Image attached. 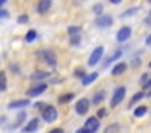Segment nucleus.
I'll return each instance as SVG.
<instances>
[{
    "label": "nucleus",
    "instance_id": "nucleus-1",
    "mask_svg": "<svg viewBox=\"0 0 151 133\" xmlns=\"http://www.w3.org/2000/svg\"><path fill=\"white\" fill-rule=\"evenodd\" d=\"M102 55H104V47H102V45H98V47L91 52V55H89L88 65L89 67H96V65L99 63V60L102 58Z\"/></svg>",
    "mask_w": 151,
    "mask_h": 133
},
{
    "label": "nucleus",
    "instance_id": "nucleus-2",
    "mask_svg": "<svg viewBox=\"0 0 151 133\" xmlns=\"http://www.w3.org/2000/svg\"><path fill=\"white\" fill-rule=\"evenodd\" d=\"M91 104L93 102L88 99V97H81V99H78V102H76V106H75L76 114H78V115H86L88 110H89V107H91Z\"/></svg>",
    "mask_w": 151,
    "mask_h": 133
},
{
    "label": "nucleus",
    "instance_id": "nucleus-3",
    "mask_svg": "<svg viewBox=\"0 0 151 133\" xmlns=\"http://www.w3.org/2000/svg\"><path fill=\"white\" fill-rule=\"evenodd\" d=\"M125 93H127L125 86H119V88H115L114 94H112V99H111V107H117L119 104H120L122 101H124Z\"/></svg>",
    "mask_w": 151,
    "mask_h": 133
},
{
    "label": "nucleus",
    "instance_id": "nucleus-4",
    "mask_svg": "<svg viewBox=\"0 0 151 133\" xmlns=\"http://www.w3.org/2000/svg\"><path fill=\"white\" fill-rule=\"evenodd\" d=\"M57 117H59V112H57V109L54 106H47L46 109L42 110V120L47 123H52L57 120Z\"/></svg>",
    "mask_w": 151,
    "mask_h": 133
},
{
    "label": "nucleus",
    "instance_id": "nucleus-5",
    "mask_svg": "<svg viewBox=\"0 0 151 133\" xmlns=\"http://www.w3.org/2000/svg\"><path fill=\"white\" fill-rule=\"evenodd\" d=\"M94 24L98 26V28L101 29H106V28H111L112 24H114V18H112L111 15H101V16H96V21Z\"/></svg>",
    "mask_w": 151,
    "mask_h": 133
},
{
    "label": "nucleus",
    "instance_id": "nucleus-6",
    "mask_svg": "<svg viewBox=\"0 0 151 133\" xmlns=\"http://www.w3.org/2000/svg\"><path fill=\"white\" fill-rule=\"evenodd\" d=\"M36 54H37L39 58L46 60L50 67H55L57 65V58H55V54H54V52H50V50H37Z\"/></svg>",
    "mask_w": 151,
    "mask_h": 133
},
{
    "label": "nucleus",
    "instance_id": "nucleus-7",
    "mask_svg": "<svg viewBox=\"0 0 151 133\" xmlns=\"http://www.w3.org/2000/svg\"><path fill=\"white\" fill-rule=\"evenodd\" d=\"M130 36H132L130 26H122L117 31V34H115V39H117V42H127L128 39H130Z\"/></svg>",
    "mask_w": 151,
    "mask_h": 133
},
{
    "label": "nucleus",
    "instance_id": "nucleus-8",
    "mask_svg": "<svg viewBox=\"0 0 151 133\" xmlns=\"http://www.w3.org/2000/svg\"><path fill=\"white\" fill-rule=\"evenodd\" d=\"M39 125H41V120L37 119V117H36V119H31L29 122L23 127V132L24 133H34V132L39 130Z\"/></svg>",
    "mask_w": 151,
    "mask_h": 133
},
{
    "label": "nucleus",
    "instance_id": "nucleus-9",
    "mask_svg": "<svg viewBox=\"0 0 151 133\" xmlns=\"http://www.w3.org/2000/svg\"><path fill=\"white\" fill-rule=\"evenodd\" d=\"M46 89H47V84H46V83H41V84H37V86H34V88H31V89H28V91H26V96H28V97L41 96V94H42Z\"/></svg>",
    "mask_w": 151,
    "mask_h": 133
},
{
    "label": "nucleus",
    "instance_id": "nucleus-10",
    "mask_svg": "<svg viewBox=\"0 0 151 133\" xmlns=\"http://www.w3.org/2000/svg\"><path fill=\"white\" fill-rule=\"evenodd\" d=\"M85 128L91 133H96L99 130V119L98 117H89L88 120L85 122Z\"/></svg>",
    "mask_w": 151,
    "mask_h": 133
},
{
    "label": "nucleus",
    "instance_id": "nucleus-11",
    "mask_svg": "<svg viewBox=\"0 0 151 133\" xmlns=\"http://www.w3.org/2000/svg\"><path fill=\"white\" fill-rule=\"evenodd\" d=\"M50 6H52V0H39L36 10H37L39 15H46V13L50 10Z\"/></svg>",
    "mask_w": 151,
    "mask_h": 133
},
{
    "label": "nucleus",
    "instance_id": "nucleus-12",
    "mask_svg": "<svg viewBox=\"0 0 151 133\" xmlns=\"http://www.w3.org/2000/svg\"><path fill=\"white\" fill-rule=\"evenodd\" d=\"M127 68H128V65L125 63V62H119V63H115L114 67H112L111 73H112V76H120L122 73L127 71Z\"/></svg>",
    "mask_w": 151,
    "mask_h": 133
},
{
    "label": "nucleus",
    "instance_id": "nucleus-13",
    "mask_svg": "<svg viewBox=\"0 0 151 133\" xmlns=\"http://www.w3.org/2000/svg\"><path fill=\"white\" fill-rule=\"evenodd\" d=\"M29 106V99H17V101H12L8 104V109H24V107Z\"/></svg>",
    "mask_w": 151,
    "mask_h": 133
},
{
    "label": "nucleus",
    "instance_id": "nucleus-14",
    "mask_svg": "<svg viewBox=\"0 0 151 133\" xmlns=\"http://www.w3.org/2000/svg\"><path fill=\"white\" fill-rule=\"evenodd\" d=\"M98 76H99L98 71H93V73L86 75V76L83 78V80H81V84H83V86H89L91 83H94V81L98 80Z\"/></svg>",
    "mask_w": 151,
    "mask_h": 133
},
{
    "label": "nucleus",
    "instance_id": "nucleus-15",
    "mask_svg": "<svg viewBox=\"0 0 151 133\" xmlns=\"http://www.w3.org/2000/svg\"><path fill=\"white\" fill-rule=\"evenodd\" d=\"M104 99H106V91L104 89H99V91H96V94L93 96L91 102L93 104H101Z\"/></svg>",
    "mask_w": 151,
    "mask_h": 133
},
{
    "label": "nucleus",
    "instance_id": "nucleus-16",
    "mask_svg": "<svg viewBox=\"0 0 151 133\" xmlns=\"http://www.w3.org/2000/svg\"><path fill=\"white\" fill-rule=\"evenodd\" d=\"M148 114V106H145V104H141V106H138L137 109L133 110V115L137 117V119H141V117H145Z\"/></svg>",
    "mask_w": 151,
    "mask_h": 133
},
{
    "label": "nucleus",
    "instance_id": "nucleus-17",
    "mask_svg": "<svg viewBox=\"0 0 151 133\" xmlns=\"http://www.w3.org/2000/svg\"><path fill=\"white\" fill-rule=\"evenodd\" d=\"M146 96V94L143 93V91H138V93H135L133 96H132V99H130V102H128V109H130V107H133L135 104L138 102V101H141L143 99V97Z\"/></svg>",
    "mask_w": 151,
    "mask_h": 133
},
{
    "label": "nucleus",
    "instance_id": "nucleus-18",
    "mask_svg": "<svg viewBox=\"0 0 151 133\" xmlns=\"http://www.w3.org/2000/svg\"><path fill=\"white\" fill-rule=\"evenodd\" d=\"M49 71H44V70H36L33 75H31V80L33 81H37V80H44V78L49 76Z\"/></svg>",
    "mask_w": 151,
    "mask_h": 133
},
{
    "label": "nucleus",
    "instance_id": "nucleus-19",
    "mask_svg": "<svg viewBox=\"0 0 151 133\" xmlns=\"http://www.w3.org/2000/svg\"><path fill=\"white\" fill-rule=\"evenodd\" d=\"M138 12H140V6H132V8L125 10L120 16H122V18H128V16H133L135 13H138Z\"/></svg>",
    "mask_w": 151,
    "mask_h": 133
},
{
    "label": "nucleus",
    "instance_id": "nucleus-20",
    "mask_svg": "<svg viewBox=\"0 0 151 133\" xmlns=\"http://www.w3.org/2000/svg\"><path fill=\"white\" fill-rule=\"evenodd\" d=\"M67 32H68L70 37H73V36H80V32H81V28H80V26H68Z\"/></svg>",
    "mask_w": 151,
    "mask_h": 133
},
{
    "label": "nucleus",
    "instance_id": "nucleus-21",
    "mask_svg": "<svg viewBox=\"0 0 151 133\" xmlns=\"http://www.w3.org/2000/svg\"><path fill=\"white\" fill-rule=\"evenodd\" d=\"M37 37V32L34 31V29H29V31L26 32V36H24V41L26 42H34Z\"/></svg>",
    "mask_w": 151,
    "mask_h": 133
},
{
    "label": "nucleus",
    "instance_id": "nucleus-22",
    "mask_svg": "<svg viewBox=\"0 0 151 133\" xmlns=\"http://www.w3.org/2000/svg\"><path fill=\"white\" fill-rule=\"evenodd\" d=\"M75 97V94L73 93H67V94H62V96L59 97V102L60 104H67V102H70V101Z\"/></svg>",
    "mask_w": 151,
    "mask_h": 133
},
{
    "label": "nucleus",
    "instance_id": "nucleus-23",
    "mask_svg": "<svg viewBox=\"0 0 151 133\" xmlns=\"http://www.w3.org/2000/svg\"><path fill=\"white\" fill-rule=\"evenodd\" d=\"M119 130H120V125H119V123H111V125L106 127L104 133H117Z\"/></svg>",
    "mask_w": 151,
    "mask_h": 133
},
{
    "label": "nucleus",
    "instance_id": "nucleus-24",
    "mask_svg": "<svg viewBox=\"0 0 151 133\" xmlns=\"http://www.w3.org/2000/svg\"><path fill=\"white\" fill-rule=\"evenodd\" d=\"M93 13H94L96 16L104 15V6H102V3H96V5L93 6Z\"/></svg>",
    "mask_w": 151,
    "mask_h": 133
},
{
    "label": "nucleus",
    "instance_id": "nucleus-25",
    "mask_svg": "<svg viewBox=\"0 0 151 133\" xmlns=\"http://www.w3.org/2000/svg\"><path fill=\"white\" fill-rule=\"evenodd\" d=\"M119 57H122V50H117V52H114V55H112V57H109L107 60L104 62V67H106L107 63H111V62H114L115 58H119Z\"/></svg>",
    "mask_w": 151,
    "mask_h": 133
},
{
    "label": "nucleus",
    "instance_id": "nucleus-26",
    "mask_svg": "<svg viewBox=\"0 0 151 133\" xmlns=\"http://www.w3.org/2000/svg\"><path fill=\"white\" fill-rule=\"evenodd\" d=\"M0 83H2V91H5L7 89V75H5V71L0 73Z\"/></svg>",
    "mask_w": 151,
    "mask_h": 133
},
{
    "label": "nucleus",
    "instance_id": "nucleus-27",
    "mask_svg": "<svg viewBox=\"0 0 151 133\" xmlns=\"http://www.w3.org/2000/svg\"><path fill=\"white\" fill-rule=\"evenodd\" d=\"M24 119H26V112H24V110H21V112L18 114V117H17V123H15V127H18L20 123H23Z\"/></svg>",
    "mask_w": 151,
    "mask_h": 133
},
{
    "label": "nucleus",
    "instance_id": "nucleus-28",
    "mask_svg": "<svg viewBox=\"0 0 151 133\" xmlns=\"http://www.w3.org/2000/svg\"><path fill=\"white\" fill-rule=\"evenodd\" d=\"M73 75H75V78H78V80H83V78L86 76V75H85V71H83L81 68H78V70H75V71H73Z\"/></svg>",
    "mask_w": 151,
    "mask_h": 133
},
{
    "label": "nucleus",
    "instance_id": "nucleus-29",
    "mask_svg": "<svg viewBox=\"0 0 151 133\" xmlns=\"http://www.w3.org/2000/svg\"><path fill=\"white\" fill-rule=\"evenodd\" d=\"M29 21V16L28 15H20L18 16V23H20V24H24V23H28Z\"/></svg>",
    "mask_w": 151,
    "mask_h": 133
},
{
    "label": "nucleus",
    "instance_id": "nucleus-30",
    "mask_svg": "<svg viewBox=\"0 0 151 133\" xmlns=\"http://www.w3.org/2000/svg\"><path fill=\"white\" fill-rule=\"evenodd\" d=\"M70 44H72V45H78L80 44V36H73V37H70Z\"/></svg>",
    "mask_w": 151,
    "mask_h": 133
},
{
    "label": "nucleus",
    "instance_id": "nucleus-31",
    "mask_svg": "<svg viewBox=\"0 0 151 133\" xmlns=\"http://www.w3.org/2000/svg\"><path fill=\"white\" fill-rule=\"evenodd\" d=\"M106 115H107V110H106V109H99L98 110V115H96V117H98V119H104Z\"/></svg>",
    "mask_w": 151,
    "mask_h": 133
},
{
    "label": "nucleus",
    "instance_id": "nucleus-32",
    "mask_svg": "<svg viewBox=\"0 0 151 133\" xmlns=\"http://www.w3.org/2000/svg\"><path fill=\"white\" fill-rule=\"evenodd\" d=\"M34 107H36V109H39V110H44L47 107V104H44V102H36L34 104Z\"/></svg>",
    "mask_w": 151,
    "mask_h": 133
},
{
    "label": "nucleus",
    "instance_id": "nucleus-33",
    "mask_svg": "<svg viewBox=\"0 0 151 133\" xmlns=\"http://www.w3.org/2000/svg\"><path fill=\"white\" fill-rule=\"evenodd\" d=\"M0 16H2V18H8V12H7V10H5V8H2V12H0Z\"/></svg>",
    "mask_w": 151,
    "mask_h": 133
},
{
    "label": "nucleus",
    "instance_id": "nucleus-34",
    "mask_svg": "<svg viewBox=\"0 0 151 133\" xmlns=\"http://www.w3.org/2000/svg\"><path fill=\"white\" fill-rule=\"evenodd\" d=\"M146 81H148V75H146V73H143V75H141V81H140L141 86H143V84L146 83Z\"/></svg>",
    "mask_w": 151,
    "mask_h": 133
},
{
    "label": "nucleus",
    "instance_id": "nucleus-35",
    "mask_svg": "<svg viewBox=\"0 0 151 133\" xmlns=\"http://www.w3.org/2000/svg\"><path fill=\"white\" fill-rule=\"evenodd\" d=\"M49 133H65V132H63L62 128H52V130H50Z\"/></svg>",
    "mask_w": 151,
    "mask_h": 133
},
{
    "label": "nucleus",
    "instance_id": "nucleus-36",
    "mask_svg": "<svg viewBox=\"0 0 151 133\" xmlns=\"http://www.w3.org/2000/svg\"><path fill=\"white\" fill-rule=\"evenodd\" d=\"M145 42H146V45H148V47H151V32L148 34V37H146V41H145Z\"/></svg>",
    "mask_w": 151,
    "mask_h": 133
},
{
    "label": "nucleus",
    "instance_id": "nucleus-37",
    "mask_svg": "<svg viewBox=\"0 0 151 133\" xmlns=\"http://www.w3.org/2000/svg\"><path fill=\"white\" fill-rule=\"evenodd\" d=\"M76 133H91V132H88V130L83 127V128H78V130H76Z\"/></svg>",
    "mask_w": 151,
    "mask_h": 133
},
{
    "label": "nucleus",
    "instance_id": "nucleus-38",
    "mask_svg": "<svg viewBox=\"0 0 151 133\" xmlns=\"http://www.w3.org/2000/svg\"><path fill=\"white\" fill-rule=\"evenodd\" d=\"M143 88H151V78H150V80H148L146 83L143 84Z\"/></svg>",
    "mask_w": 151,
    "mask_h": 133
},
{
    "label": "nucleus",
    "instance_id": "nucleus-39",
    "mask_svg": "<svg viewBox=\"0 0 151 133\" xmlns=\"http://www.w3.org/2000/svg\"><path fill=\"white\" fill-rule=\"evenodd\" d=\"M109 2H111L112 5H119V3H122V0H109Z\"/></svg>",
    "mask_w": 151,
    "mask_h": 133
},
{
    "label": "nucleus",
    "instance_id": "nucleus-40",
    "mask_svg": "<svg viewBox=\"0 0 151 133\" xmlns=\"http://www.w3.org/2000/svg\"><path fill=\"white\" fill-rule=\"evenodd\" d=\"M146 24H151V12H150V15H148V18H146Z\"/></svg>",
    "mask_w": 151,
    "mask_h": 133
},
{
    "label": "nucleus",
    "instance_id": "nucleus-41",
    "mask_svg": "<svg viewBox=\"0 0 151 133\" xmlns=\"http://www.w3.org/2000/svg\"><path fill=\"white\" fill-rule=\"evenodd\" d=\"M0 3H2V5H5V3H7V0H0Z\"/></svg>",
    "mask_w": 151,
    "mask_h": 133
},
{
    "label": "nucleus",
    "instance_id": "nucleus-42",
    "mask_svg": "<svg viewBox=\"0 0 151 133\" xmlns=\"http://www.w3.org/2000/svg\"><path fill=\"white\" fill-rule=\"evenodd\" d=\"M146 96H148V97H151V91H150V93H148V94H146Z\"/></svg>",
    "mask_w": 151,
    "mask_h": 133
},
{
    "label": "nucleus",
    "instance_id": "nucleus-43",
    "mask_svg": "<svg viewBox=\"0 0 151 133\" xmlns=\"http://www.w3.org/2000/svg\"><path fill=\"white\" fill-rule=\"evenodd\" d=\"M148 3H150V5H151V0H148Z\"/></svg>",
    "mask_w": 151,
    "mask_h": 133
},
{
    "label": "nucleus",
    "instance_id": "nucleus-44",
    "mask_svg": "<svg viewBox=\"0 0 151 133\" xmlns=\"http://www.w3.org/2000/svg\"><path fill=\"white\" fill-rule=\"evenodd\" d=\"M148 67H150V68H151V62H150V65H148Z\"/></svg>",
    "mask_w": 151,
    "mask_h": 133
}]
</instances>
